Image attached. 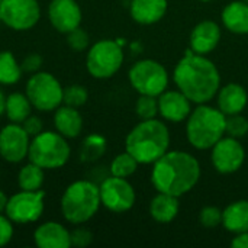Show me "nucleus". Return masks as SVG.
I'll return each mask as SVG.
<instances>
[{
	"label": "nucleus",
	"instance_id": "nucleus-1",
	"mask_svg": "<svg viewBox=\"0 0 248 248\" xmlns=\"http://www.w3.org/2000/svg\"><path fill=\"white\" fill-rule=\"evenodd\" d=\"M173 80L177 89L196 105L211 102L221 87L217 65L206 55L196 54L190 48L176 64Z\"/></svg>",
	"mask_w": 248,
	"mask_h": 248
},
{
	"label": "nucleus",
	"instance_id": "nucleus-2",
	"mask_svg": "<svg viewBox=\"0 0 248 248\" xmlns=\"http://www.w3.org/2000/svg\"><path fill=\"white\" fill-rule=\"evenodd\" d=\"M201 173V164L192 154L177 150L167 151L153 163L151 183L157 192L180 198L198 185Z\"/></svg>",
	"mask_w": 248,
	"mask_h": 248
},
{
	"label": "nucleus",
	"instance_id": "nucleus-3",
	"mask_svg": "<svg viewBox=\"0 0 248 248\" xmlns=\"http://www.w3.org/2000/svg\"><path fill=\"white\" fill-rule=\"evenodd\" d=\"M169 126L157 118L142 119L129 131L125 140V151H128L140 164L155 163L169 151Z\"/></svg>",
	"mask_w": 248,
	"mask_h": 248
},
{
	"label": "nucleus",
	"instance_id": "nucleus-4",
	"mask_svg": "<svg viewBox=\"0 0 248 248\" xmlns=\"http://www.w3.org/2000/svg\"><path fill=\"white\" fill-rule=\"evenodd\" d=\"M227 116L218 109L206 103L192 109L186 119V137L196 150H211L225 135Z\"/></svg>",
	"mask_w": 248,
	"mask_h": 248
},
{
	"label": "nucleus",
	"instance_id": "nucleus-5",
	"mask_svg": "<svg viewBox=\"0 0 248 248\" xmlns=\"http://www.w3.org/2000/svg\"><path fill=\"white\" fill-rule=\"evenodd\" d=\"M102 206L99 185L92 180H77L68 185L61 196V214L73 225L89 222Z\"/></svg>",
	"mask_w": 248,
	"mask_h": 248
},
{
	"label": "nucleus",
	"instance_id": "nucleus-6",
	"mask_svg": "<svg viewBox=\"0 0 248 248\" xmlns=\"http://www.w3.org/2000/svg\"><path fill=\"white\" fill-rule=\"evenodd\" d=\"M71 155V148L65 137L57 131H42L31 138L28 160L44 170L64 167Z\"/></svg>",
	"mask_w": 248,
	"mask_h": 248
},
{
	"label": "nucleus",
	"instance_id": "nucleus-7",
	"mask_svg": "<svg viewBox=\"0 0 248 248\" xmlns=\"http://www.w3.org/2000/svg\"><path fill=\"white\" fill-rule=\"evenodd\" d=\"M124 58V49L118 41L100 39L89 46L86 55V68L92 77L97 80H106L113 77L121 70Z\"/></svg>",
	"mask_w": 248,
	"mask_h": 248
},
{
	"label": "nucleus",
	"instance_id": "nucleus-8",
	"mask_svg": "<svg viewBox=\"0 0 248 248\" xmlns=\"http://www.w3.org/2000/svg\"><path fill=\"white\" fill-rule=\"evenodd\" d=\"M64 87L55 76L46 71L31 74L25 86V94L31 100L33 109L39 112H54L62 105Z\"/></svg>",
	"mask_w": 248,
	"mask_h": 248
},
{
	"label": "nucleus",
	"instance_id": "nucleus-9",
	"mask_svg": "<svg viewBox=\"0 0 248 248\" xmlns=\"http://www.w3.org/2000/svg\"><path fill=\"white\" fill-rule=\"evenodd\" d=\"M128 78L134 90L140 94L158 97L169 86V73L166 67L151 58L137 61L128 73Z\"/></svg>",
	"mask_w": 248,
	"mask_h": 248
},
{
	"label": "nucleus",
	"instance_id": "nucleus-10",
	"mask_svg": "<svg viewBox=\"0 0 248 248\" xmlns=\"http://www.w3.org/2000/svg\"><path fill=\"white\" fill-rule=\"evenodd\" d=\"M45 209V192L44 190H20L7 199L6 217L17 225H26L36 222Z\"/></svg>",
	"mask_w": 248,
	"mask_h": 248
},
{
	"label": "nucleus",
	"instance_id": "nucleus-11",
	"mask_svg": "<svg viewBox=\"0 0 248 248\" xmlns=\"http://www.w3.org/2000/svg\"><path fill=\"white\" fill-rule=\"evenodd\" d=\"M39 19L41 6L38 0H1L0 3V20L13 31H29Z\"/></svg>",
	"mask_w": 248,
	"mask_h": 248
},
{
	"label": "nucleus",
	"instance_id": "nucleus-12",
	"mask_svg": "<svg viewBox=\"0 0 248 248\" xmlns=\"http://www.w3.org/2000/svg\"><path fill=\"white\" fill-rule=\"evenodd\" d=\"M99 190L102 205L113 214L128 212L135 205V189L124 177H116L112 174L105 177L99 185Z\"/></svg>",
	"mask_w": 248,
	"mask_h": 248
},
{
	"label": "nucleus",
	"instance_id": "nucleus-13",
	"mask_svg": "<svg viewBox=\"0 0 248 248\" xmlns=\"http://www.w3.org/2000/svg\"><path fill=\"white\" fill-rule=\"evenodd\" d=\"M211 161L218 173L232 174L243 167L246 161V150L238 138L224 135L211 148Z\"/></svg>",
	"mask_w": 248,
	"mask_h": 248
},
{
	"label": "nucleus",
	"instance_id": "nucleus-14",
	"mask_svg": "<svg viewBox=\"0 0 248 248\" xmlns=\"http://www.w3.org/2000/svg\"><path fill=\"white\" fill-rule=\"evenodd\" d=\"M31 137L22 124L9 122L0 129V157L12 164L22 163L28 158Z\"/></svg>",
	"mask_w": 248,
	"mask_h": 248
},
{
	"label": "nucleus",
	"instance_id": "nucleus-15",
	"mask_svg": "<svg viewBox=\"0 0 248 248\" xmlns=\"http://www.w3.org/2000/svg\"><path fill=\"white\" fill-rule=\"evenodd\" d=\"M48 19L55 31L67 35L81 25L83 12L76 0H51L48 4Z\"/></svg>",
	"mask_w": 248,
	"mask_h": 248
},
{
	"label": "nucleus",
	"instance_id": "nucleus-16",
	"mask_svg": "<svg viewBox=\"0 0 248 248\" xmlns=\"http://www.w3.org/2000/svg\"><path fill=\"white\" fill-rule=\"evenodd\" d=\"M158 113L167 122H183L192 112V102L177 89L166 90L158 97Z\"/></svg>",
	"mask_w": 248,
	"mask_h": 248
},
{
	"label": "nucleus",
	"instance_id": "nucleus-17",
	"mask_svg": "<svg viewBox=\"0 0 248 248\" xmlns=\"http://www.w3.org/2000/svg\"><path fill=\"white\" fill-rule=\"evenodd\" d=\"M221 41V28L214 20L199 22L190 32V49L201 55L211 54Z\"/></svg>",
	"mask_w": 248,
	"mask_h": 248
},
{
	"label": "nucleus",
	"instance_id": "nucleus-18",
	"mask_svg": "<svg viewBox=\"0 0 248 248\" xmlns=\"http://www.w3.org/2000/svg\"><path fill=\"white\" fill-rule=\"evenodd\" d=\"M33 241L39 248H70L71 232L62 224L48 221L35 230Z\"/></svg>",
	"mask_w": 248,
	"mask_h": 248
},
{
	"label": "nucleus",
	"instance_id": "nucleus-19",
	"mask_svg": "<svg viewBox=\"0 0 248 248\" xmlns=\"http://www.w3.org/2000/svg\"><path fill=\"white\" fill-rule=\"evenodd\" d=\"M217 103L218 109L225 116L243 113L248 105L247 90L238 83H228L219 87L217 93Z\"/></svg>",
	"mask_w": 248,
	"mask_h": 248
},
{
	"label": "nucleus",
	"instance_id": "nucleus-20",
	"mask_svg": "<svg viewBox=\"0 0 248 248\" xmlns=\"http://www.w3.org/2000/svg\"><path fill=\"white\" fill-rule=\"evenodd\" d=\"M167 7V0H131L129 13L140 25H154L164 17Z\"/></svg>",
	"mask_w": 248,
	"mask_h": 248
},
{
	"label": "nucleus",
	"instance_id": "nucleus-21",
	"mask_svg": "<svg viewBox=\"0 0 248 248\" xmlns=\"http://www.w3.org/2000/svg\"><path fill=\"white\" fill-rule=\"evenodd\" d=\"M54 126L55 131L67 140L77 138L83 131V116L77 108L62 103L54 110Z\"/></svg>",
	"mask_w": 248,
	"mask_h": 248
},
{
	"label": "nucleus",
	"instance_id": "nucleus-22",
	"mask_svg": "<svg viewBox=\"0 0 248 248\" xmlns=\"http://www.w3.org/2000/svg\"><path fill=\"white\" fill-rule=\"evenodd\" d=\"M222 25L227 31L235 35L248 33V3L244 0H234L228 3L221 13Z\"/></svg>",
	"mask_w": 248,
	"mask_h": 248
},
{
	"label": "nucleus",
	"instance_id": "nucleus-23",
	"mask_svg": "<svg viewBox=\"0 0 248 248\" xmlns=\"http://www.w3.org/2000/svg\"><path fill=\"white\" fill-rule=\"evenodd\" d=\"M180 209V202L177 196L158 192L150 203V215L158 224H169L171 222Z\"/></svg>",
	"mask_w": 248,
	"mask_h": 248
},
{
	"label": "nucleus",
	"instance_id": "nucleus-24",
	"mask_svg": "<svg viewBox=\"0 0 248 248\" xmlns=\"http://www.w3.org/2000/svg\"><path fill=\"white\" fill-rule=\"evenodd\" d=\"M222 227L232 234L248 231V201H235L222 211Z\"/></svg>",
	"mask_w": 248,
	"mask_h": 248
},
{
	"label": "nucleus",
	"instance_id": "nucleus-25",
	"mask_svg": "<svg viewBox=\"0 0 248 248\" xmlns=\"http://www.w3.org/2000/svg\"><path fill=\"white\" fill-rule=\"evenodd\" d=\"M32 103L25 93L13 92L6 96L4 115L13 124H22L29 115H32Z\"/></svg>",
	"mask_w": 248,
	"mask_h": 248
},
{
	"label": "nucleus",
	"instance_id": "nucleus-26",
	"mask_svg": "<svg viewBox=\"0 0 248 248\" xmlns=\"http://www.w3.org/2000/svg\"><path fill=\"white\" fill-rule=\"evenodd\" d=\"M44 169H41L39 166L33 164V163H28L23 167H20L19 173H17V186L20 190H41L42 185L45 182V174H44Z\"/></svg>",
	"mask_w": 248,
	"mask_h": 248
},
{
	"label": "nucleus",
	"instance_id": "nucleus-27",
	"mask_svg": "<svg viewBox=\"0 0 248 248\" xmlns=\"http://www.w3.org/2000/svg\"><path fill=\"white\" fill-rule=\"evenodd\" d=\"M106 148H108V141L103 135L90 134L81 142L80 160L83 163H94L105 155Z\"/></svg>",
	"mask_w": 248,
	"mask_h": 248
},
{
	"label": "nucleus",
	"instance_id": "nucleus-28",
	"mask_svg": "<svg viewBox=\"0 0 248 248\" xmlns=\"http://www.w3.org/2000/svg\"><path fill=\"white\" fill-rule=\"evenodd\" d=\"M22 67L16 60L13 52L1 51L0 52V84L12 86L22 78Z\"/></svg>",
	"mask_w": 248,
	"mask_h": 248
},
{
	"label": "nucleus",
	"instance_id": "nucleus-29",
	"mask_svg": "<svg viewBox=\"0 0 248 248\" xmlns=\"http://www.w3.org/2000/svg\"><path fill=\"white\" fill-rule=\"evenodd\" d=\"M138 166H140V163L128 151H125V153L118 154L112 160V163L109 166V173L116 177L128 179L129 176H132L137 171Z\"/></svg>",
	"mask_w": 248,
	"mask_h": 248
},
{
	"label": "nucleus",
	"instance_id": "nucleus-30",
	"mask_svg": "<svg viewBox=\"0 0 248 248\" xmlns=\"http://www.w3.org/2000/svg\"><path fill=\"white\" fill-rule=\"evenodd\" d=\"M135 112L141 119H153L158 115V99L150 94H140L135 103Z\"/></svg>",
	"mask_w": 248,
	"mask_h": 248
},
{
	"label": "nucleus",
	"instance_id": "nucleus-31",
	"mask_svg": "<svg viewBox=\"0 0 248 248\" xmlns=\"http://www.w3.org/2000/svg\"><path fill=\"white\" fill-rule=\"evenodd\" d=\"M87 99H89V92L86 90V87H83L80 84H71L64 89V93H62L64 105L78 109L80 106L86 105Z\"/></svg>",
	"mask_w": 248,
	"mask_h": 248
},
{
	"label": "nucleus",
	"instance_id": "nucleus-32",
	"mask_svg": "<svg viewBox=\"0 0 248 248\" xmlns=\"http://www.w3.org/2000/svg\"><path fill=\"white\" fill-rule=\"evenodd\" d=\"M248 132V119L241 113L227 116L225 122V134L232 138H243Z\"/></svg>",
	"mask_w": 248,
	"mask_h": 248
},
{
	"label": "nucleus",
	"instance_id": "nucleus-33",
	"mask_svg": "<svg viewBox=\"0 0 248 248\" xmlns=\"http://www.w3.org/2000/svg\"><path fill=\"white\" fill-rule=\"evenodd\" d=\"M199 224L203 228L212 230L222 225V211L217 206H205L199 212Z\"/></svg>",
	"mask_w": 248,
	"mask_h": 248
},
{
	"label": "nucleus",
	"instance_id": "nucleus-34",
	"mask_svg": "<svg viewBox=\"0 0 248 248\" xmlns=\"http://www.w3.org/2000/svg\"><path fill=\"white\" fill-rule=\"evenodd\" d=\"M67 44L68 46L76 51V52H81V51H86L89 49L90 46V38H89V33L81 29L80 26L73 29L71 32L67 33Z\"/></svg>",
	"mask_w": 248,
	"mask_h": 248
},
{
	"label": "nucleus",
	"instance_id": "nucleus-35",
	"mask_svg": "<svg viewBox=\"0 0 248 248\" xmlns=\"http://www.w3.org/2000/svg\"><path fill=\"white\" fill-rule=\"evenodd\" d=\"M93 241V234L87 228H76L71 231V247L86 248Z\"/></svg>",
	"mask_w": 248,
	"mask_h": 248
},
{
	"label": "nucleus",
	"instance_id": "nucleus-36",
	"mask_svg": "<svg viewBox=\"0 0 248 248\" xmlns=\"http://www.w3.org/2000/svg\"><path fill=\"white\" fill-rule=\"evenodd\" d=\"M13 232V222L6 217V214H0V247H4L12 241Z\"/></svg>",
	"mask_w": 248,
	"mask_h": 248
},
{
	"label": "nucleus",
	"instance_id": "nucleus-37",
	"mask_svg": "<svg viewBox=\"0 0 248 248\" xmlns=\"http://www.w3.org/2000/svg\"><path fill=\"white\" fill-rule=\"evenodd\" d=\"M22 126L23 129L28 132V135L31 138L36 137L38 134H41L44 131V124H42V119L36 115H29L23 122H22Z\"/></svg>",
	"mask_w": 248,
	"mask_h": 248
},
{
	"label": "nucleus",
	"instance_id": "nucleus-38",
	"mask_svg": "<svg viewBox=\"0 0 248 248\" xmlns=\"http://www.w3.org/2000/svg\"><path fill=\"white\" fill-rule=\"evenodd\" d=\"M41 65H42V58L38 54H29L20 62L22 71L23 73H29V74H33V73L39 71Z\"/></svg>",
	"mask_w": 248,
	"mask_h": 248
},
{
	"label": "nucleus",
	"instance_id": "nucleus-39",
	"mask_svg": "<svg viewBox=\"0 0 248 248\" xmlns=\"http://www.w3.org/2000/svg\"><path fill=\"white\" fill-rule=\"evenodd\" d=\"M232 248H248V231L247 232H240L235 234V237L231 241Z\"/></svg>",
	"mask_w": 248,
	"mask_h": 248
},
{
	"label": "nucleus",
	"instance_id": "nucleus-40",
	"mask_svg": "<svg viewBox=\"0 0 248 248\" xmlns=\"http://www.w3.org/2000/svg\"><path fill=\"white\" fill-rule=\"evenodd\" d=\"M7 196L4 195V192L0 190V214H4L6 211V206H7Z\"/></svg>",
	"mask_w": 248,
	"mask_h": 248
},
{
	"label": "nucleus",
	"instance_id": "nucleus-41",
	"mask_svg": "<svg viewBox=\"0 0 248 248\" xmlns=\"http://www.w3.org/2000/svg\"><path fill=\"white\" fill-rule=\"evenodd\" d=\"M4 106H6V94L0 89V116L4 115Z\"/></svg>",
	"mask_w": 248,
	"mask_h": 248
},
{
	"label": "nucleus",
	"instance_id": "nucleus-42",
	"mask_svg": "<svg viewBox=\"0 0 248 248\" xmlns=\"http://www.w3.org/2000/svg\"><path fill=\"white\" fill-rule=\"evenodd\" d=\"M199 1H203V3H208V1H212V0H199Z\"/></svg>",
	"mask_w": 248,
	"mask_h": 248
},
{
	"label": "nucleus",
	"instance_id": "nucleus-43",
	"mask_svg": "<svg viewBox=\"0 0 248 248\" xmlns=\"http://www.w3.org/2000/svg\"><path fill=\"white\" fill-rule=\"evenodd\" d=\"M244 1H246V3H248V0H244Z\"/></svg>",
	"mask_w": 248,
	"mask_h": 248
},
{
	"label": "nucleus",
	"instance_id": "nucleus-44",
	"mask_svg": "<svg viewBox=\"0 0 248 248\" xmlns=\"http://www.w3.org/2000/svg\"><path fill=\"white\" fill-rule=\"evenodd\" d=\"M0 3H1V0H0Z\"/></svg>",
	"mask_w": 248,
	"mask_h": 248
}]
</instances>
